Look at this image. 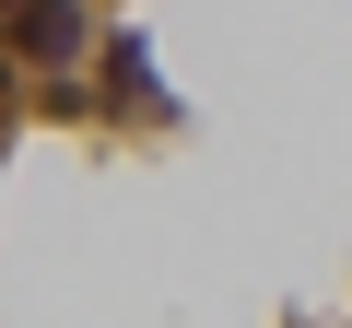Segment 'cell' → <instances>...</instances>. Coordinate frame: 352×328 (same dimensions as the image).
<instances>
[{"mask_svg":"<svg viewBox=\"0 0 352 328\" xmlns=\"http://www.w3.org/2000/svg\"><path fill=\"white\" fill-rule=\"evenodd\" d=\"M12 47L47 59V71H71L82 59V0H24V12H12Z\"/></svg>","mask_w":352,"mask_h":328,"instance_id":"obj_1","label":"cell"}]
</instances>
